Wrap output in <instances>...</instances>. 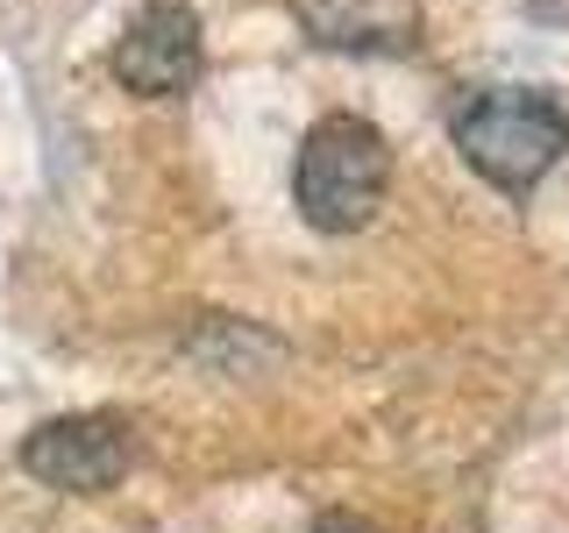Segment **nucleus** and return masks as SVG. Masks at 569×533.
<instances>
[{
	"label": "nucleus",
	"mask_w": 569,
	"mask_h": 533,
	"mask_svg": "<svg viewBox=\"0 0 569 533\" xmlns=\"http://www.w3.org/2000/svg\"><path fill=\"white\" fill-rule=\"evenodd\" d=\"M456 150L485 185L533 192L569 150V114L541 86H485L456 107Z\"/></svg>",
	"instance_id": "nucleus-1"
},
{
	"label": "nucleus",
	"mask_w": 569,
	"mask_h": 533,
	"mask_svg": "<svg viewBox=\"0 0 569 533\" xmlns=\"http://www.w3.org/2000/svg\"><path fill=\"white\" fill-rule=\"evenodd\" d=\"M391 185V142L363 114H320L292 164V200L320 235H356L385 207Z\"/></svg>",
	"instance_id": "nucleus-2"
},
{
	"label": "nucleus",
	"mask_w": 569,
	"mask_h": 533,
	"mask_svg": "<svg viewBox=\"0 0 569 533\" xmlns=\"http://www.w3.org/2000/svg\"><path fill=\"white\" fill-rule=\"evenodd\" d=\"M136 462V441L121 420L107 413H79V420H43L22 441V470L50 491H107L121 484Z\"/></svg>",
	"instance_id": "nucleus-3"
},
{
	"label": "nucleus",
	"mask_w": 569,
	"mask_h": 533,
	"mask_svg": "<svg viewBox=\"0 0 569 533\" xmlns=\"http://www.w3.org/2000/svg\"><path fill=\"white\" fill-rule=\"evenodd\" d=\"M114 79L142 100H178L200 79V14L178 0H150L114 43Z\"/></svg>",
	"instance_id": "nucleus-4"
},
{
	"label": "nucleus",
	"mask_w": 569,
	"mask_h": 533,
	"mask_svg": "<svg viewBox=\"0 0 569 533\" xmlns=\"http://www.w3.org/2000/svg\"><path fill=\"white\" fill-rule=\"evenodd\" d=\"M292 22L307 43L342 58H406L427 29L420 0H292Z\"/></svg>",
	"instance_id": "nucleus-5"
},
{
	"label": "nucleus",
	"mask_w": 569,
	"mask_h": 533,
	"mask_svg": "<svg viewBox=\"0 0 569 533\" xmlns=\"http://www.w3.org/2000/svg\"><path fill=\"white\" fill-rule=\"evenodd\" d=\"M313 533H370V526H363V520H342V512H335V520H320Z\"/></svg>",
	"instance_id": "nucleus-6"
},
{
	"label": "nucleus",
	"mask_w": 569,
	"mask_h": 533,
	"mask_svg": "<svg viewBox=\"0 0 569 533\" xmlns=\"http://www.w3.org/2000/svg\"><path fill=\"white\" fill-rule=\"evenodd\" d=\"M527 14H569V0H527Z\"/></svg>",
	"instance_id": "nucleus-7"
}]
</instances>
